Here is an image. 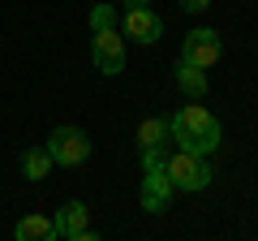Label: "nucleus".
<instances>
[{
	"label": "nucleus",
	"instance_id": "obj_1",
	"mask_svg": "<svg viewBox=\"0 0 258 241\" xmlns=\"http://www.w3.org/2000/svg\"><path fill=\"white\" fill-rule=\"evenodd\" d=\"M168 142L189 155H211L224 142V125L203 103H185V108H176V116H168Z\"/></svg>",
	"mask_w": 258,
	"mask_h": 241
},
{
	"label": "nucleus",
	"instance_id": "obj_9",
	"mask_svg": "<svg viewBox=\"0 0 258 241\" xmlns=\"http://www.w3.org/2000/svg\"><path fill=\"white\" fill-rule=\"evenodd\" d=\"M13 241H60V232H56L52 215L30 211V215H22V220H18V228H13Z\"/></svg>",
	"mask_w": 258,
	"mask_h": 241
},
{
	"label": "nucleus",
	"instance_id": "obj_2",
	"mask_svg": "<svg viewBox=\"0 0 258 241\" xmlns=\"http://www.w3.org/2000/svg\"><path fill=\"white\" fill-rule=\"evenodd\" d=\"M91 61L99 74L116 78L125 69V35L116 26V9H112L108 0L91 5Z\"/></svg>",
	"mask_w": 258,
	"mask_h": 241
},
{
	"label": "nucleus",
	"instance_id": "obj_7",
	"mask_svg": "<svg viewBox=\"0 0 258 241\" xmlns=\"http://www.w3.org/2000/svg\"><path fill=\"white\" fill-rule=\"evenodd\" d=\"M172 181H168V168L164 172H142V190H138V198H142V211H151V215H164L168 207H172Z\"/></svg>",
	"mask_w": 258,
	"mask_h": 241
},
{
	"label": "nucleus",
	"instance_id": "obj_5",
	"mask_svg": "<svg viewBox=\"0 0 258 241\" xmlns=\"http://www.w3.org/2000/svg\"><path fill=\"white\" fill-rule=\"evenodd\" d=\"M47 155H52V164H64V168H78L91 159V134L78 130V125H60V130L47 134Z\"/></svg>",
	"mask_w": 258,
	"mask_h": 241
},
{
	"label": "nucleus",
	"instance_id": "obj_6",
	"mask_svg": "<svg viewBox=\"0 0 258 241\" xmlns=\"http://www.w3.org/2000/svg\"><path fill=\"white\" fill-rule=\"evenodd\" d=\"M220 56H224V39L215 35L211 26H198V30H189V35H185L181 56H176V61L198 65V69H215V65H220Z\"/></svg>",
	"mask_w": 258,
	"mask_h": 241
},
{
	"label": "nucleus",
	"instance_id": "obj_11",
	"mask_svg": "<svg viewBox=\"0 0 258 241\" xmlns=\"http://www.w3.org/2000/svg\"><path fill=\"white\" fill-rule=\"evenodd\" d=\"M52 155H47V147H30L26 155H22V176H26V181H43L47 172H52Z\"/></svg>",
	"mask_w": 258,
	"mask_h": 241
},
{
	"label": "nucleus",
	"instance_id": "obj_8",
	"mask_svg": "<svg viewBox=\"0 0 258 241\" xmlns=\"http://www.w3.org/2000/svg\"><path fill=\"white\" fill-rule=\"evenodd\" d=\"M172 82H176V91H181L185 99H207V91H211V82H207V69H198V65H185V61H176V69H172Z\"/></svg>",
	"mask_w": 258,
	"mask_h": 241
},
{
	"label": "nucleus",
	"instance_id": "obj_14",
	"mask_svg": "<svg viewBox=\"0 0 258 241\" xmlns=\"http://www.w3.org/2000/svg\"><path fill=\"white\" fill-rule=\"evenodd\" d=\"M181 9L185 13H203V9H211V0H181Z\"/></svg>",
	"mask_w": 258,
	"mask_h": 241
},
{
	"label": "nucleus",
	"instance_id": "obj_13",
	"mask_svg": "<svg viewBox=\"0 0 258 241\" xmlns=\"http://www.w3.org/2000/svg\"><path fill=\"white\" fill-rule=\"evenodd\" d=\"M168 155H172V142L168 147H142V172H164Z\"/></svg>",
	"mask_w": 258,
	"mask_h": 241
},
{
	"label": "nucleus",
	"instance_id": "obj_15",
	"mask_svg": "<svg viewBox=\"0 0 258 241\" xmlns=\"http://www.w3.org/2000/svg\"><path fill=\"white\" fill-rule=\"evenodd\" d=\"M60 241H103L99 232H91V228H82V232H74V237H60Z\"/></svg>",
	"mask_w": 258,
	"mask_h": 241
},
{
	"label": "nucleus",
	"instance_id": "obj_10",
	"mask_svg": "<svg viewBox=\"0 0 258 241\" xmlns=\"http://www.w3.org/2000/svg\"><path fill=\"white\" fill-rule=\"evenodd\" d=\"M52 224H56V232H60V237H74V232H82V228H91V207L86 203H64L60 211L52 215Z\"/></svg>",
	"mask_w": 258,
	"mask_h": 241
},
{
	"label": "nucleus",
	"instance_id": "obj_3",
	"mask_svg": "<svg viewBox=\"0 0 258 241\" xmlns=\"http://www.w3.org/2000/svg\"><path fill=\"white\" fill-rule=\"evenodd\" d=\"M120 35L134 39V43H142V47H155L159 39H164V18L151 9V0H125Z\"/></svg>",
	"mask_w": 258,
	"mask_h": 241
},
{
	"label": "nucleus",
	"instance_id": "obj_4",
	"mask_svg": "<svg viewBox=\"0 0 258 241\" xmlns=\"http://www.w3.org/2000/svg\"><path fill=\"white\" fill-rule=\"evenodd\" d=\"M168 181H172V190H181V194H198V190H207L215 181V168L207 164V155L172 151V155H168Z\"/></svg>",
	"mask_w": 258,
	"mask_h": 241
},
{
	"label": "nucleus",
	"instance_id": "obj_12",
	"mask_svg": "<svg viewBox=\"0 0 258 241\" xmlns=\"http://www.w3.org/2000/svg\"><path fill=\"white\" fill-rule=\"evenodd\" d=\"M142 147H168V120L164 116H147L138 125V151Z\"/></svg>",
	"mask_w": 258,
	"mask_h": 241
}]
</instances>
